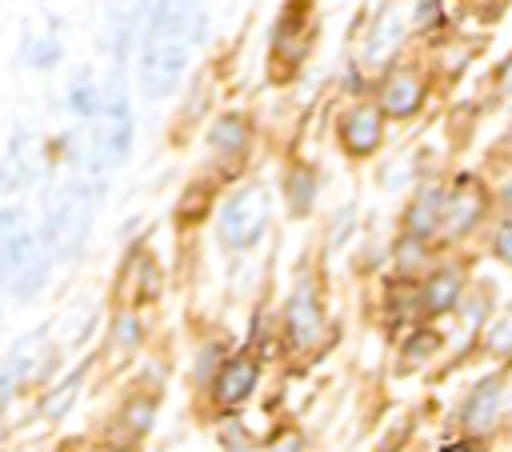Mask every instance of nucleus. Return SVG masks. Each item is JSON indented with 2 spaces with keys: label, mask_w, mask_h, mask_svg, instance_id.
I'll use <instances>...</instances> for the list:
<instances>
[{
  "label": "nucleus",
  "mask_w": 512,
  "mask_h": 452,
  "mask_svg": "<svg viewBox=\"0 0 512 452\" xmlns=\"http://www.w3.org/2000/svg\"><path fill=\"white\" fill-rule=\"evenodd\" d=\"M500 400H504V380H500V376H484V380L468 392V400H464V408H460V428H464L468 436H484V432L496 424V416H500Z\"/></svg>",
  "instance_id": "8"
},
{
  "label": "nucleus",
  "mask_w": 512,
  "mask_h": 452,
  "mask_svg": "<svg viewBox=\"0 0 512 452\" xmlns=\"http://www.w3.org/2000/svg\"><path fill=\"white\" fill-rule=\"evenodd\" d=\"M500 92H504V96L512 100V60H508V64L500 68Z\"/></svg>",
  "instance_id": "25"
},
{
  "label": "nucleus",
  "mask_w": 512,
  "mask_h": 452,
  "mask_svg": "<svg viewBox=\"0 0 512 452\" xmlns=\"http://www.w3.org/2000/svg\"><path fill=\"white\" fill-rule=\"evenodd\" d=\"M152 412H156V400H152V396H136V400L128 404V412H124V420H128V432H132V436L148 432V424H152Z\"/></svg>",
  "instance_id": "19"
},
{
  "label": "nucleus",
  "mask_w": 512,
  "mask_h": 452,
  "mask_svg": "<svg viewBox=\"0 0 512 452\" xmlns=\"http://www.w3.org/2000/svg\"><path fill=\"white\" fill-rule=\"evenodd\" d=\"M96 196L100 192L92 188L88 176H76L64 188H56V196L48 200L44 220H40V240H44L48 256H56V260L80 256V248L92 232V220H96Z\"/></svg>",
  "instance_id": "2"
},
{
  "label": "nucleus",
  "mask_w": 512,
  "mask_h": 452,
  "mask_svg": "<svg viewBox=\"0 0 512 452\" xmlns=\"http://www.w3.org/2000/svg\"><path fill=\"white\" fill-rule=\"evenodd\" d=\"M68 108H72L76 116L96 120V116L104 112V96H100V88H96L92 80H80V84H72V92H68Z\"/></svg>",
  "instance_id": "16"
},
{
  "label": "nucleus",
  "mask_w": 512,
  "mask_h": 452,
  "mask_svg": "<svg viewBox=\"0 0 512 452\" xmlns=\"http://www.w3.org/2000/svg\"><path fill=\"white\" fill-rule=\"evenodd\" d=\"M288 204L292 212H308L312 208V172L308 168H296L292 180H288Z\"/></svg>",
  "instance_id": "17"
},
{
  "label": "nucleus",
  "mask_w": 512,
  "mask_h": 452,
  "mask_svg": "<svg viewBox=\"0 0 512 452\" xmlns=\"http://www.w3.org/2000/svg\"><path fill=\"white\" fill-rule=\"evenodd\" d=\"M420 104H424V80L416 72H392L384 80V88H380V112L384 116L404 120V116H416Z\"/></svg>",
  "instance_id": "11"
},
{
  "label": "nucleus",
  "mask_w": 512,
  "mask_h": 452,
  "mask_svg": "<svg viewBox=\"0 0 512 452\" xmlns=\"http://www.w3.org/2000/svg\"><path fill=\"white\" fill-rule=\"evenodd\" d=\"M76 384H80V376H72V380L52 396V404H44V412H48V416H60V412L72 404V388H76Z\"/></svg>",
  "instance_id": "23"
},
{
  "label": "nucleus",
  "mask_w": 512,
  "mask_h": 452,
  "mask_svg": "<svg viewBox=\"0 0 512 452\" xmlns=\"http://www.w3.org/2000/svg\"><path fill=\"white\" fill-rule=\"evenodd\" d=\"M132 104L128 96L120 92V84L108 88V100H104V112L96 116V128H92V144H88V176L100 180V172L116 168L128 160L132 152Z\"/></svg>",
  "instance_id": "4"
},
{
  "label": "nucleus",
  "mask_w": 512,
  "mask_h": 452,
  "mask_svg": "<svg viewBox=\"0 0 512 452\" xmlns=\"http://www.w3.org/2000/svg\"><path fill=\"white\" fill-rule=\"evenodd\" d=\"M400 32H404V24H400V16H380L376 20V28H372V36H368V44H364V60L368 64H380V60H388L392 56V48L400 44Z\"/></svg>",
  "instance_id": "15"
},
{
  "label": "nucleus",
  "mask_w": 512,
  "mask_h": 452,
  "mask_svg": "<svg viewBox=\"0 0 512 452\" xmlns=\"http://www.w3.org/2000/svg\"><path fill=\"white\" fill-rule=\"evenodd\" d=\"M500 200H504V208L512 212V176H508V184H504V192H500Z\"/></svg>",
  "instance_id": "26"
},
{
  "label": "nucleus",
  "mask_w": 512,
  "mask_h": 452,
  "mask_svg": "<svg viewBox=\"0 0 512 452\" xmlns=\"http://www.w3.org/2000/svg\"><path fill=\"white\" fill-rule=\"evenodd\" d=\"M48 280V248L24 224L20 208L0 212V284L16 300H32Z\"/></svg>",
  "instance_id": "3"
},
{
  "label": "nucleus",
  "mask_w": 512,
  "mask_h": 452,
  "mask_svg": "<svg viewBox=\"0 0 512 452\" xmlns=\"http://www.w3.org/2000/svg\"><path fill=\"white\" fill-rule=\"evenodd\" d=\"M380 136H384V112L380 108H368V104H356L344 112L340 120V144L352 152V156H368L380 148Z\"/></svg>",
  "instance_id": "9"
},
{
  "label": "nucleus",
  "mask_w": 512,
  "mask_h": 452,
  "mask_svg": "<svg viewBox=\"0 0 512 452\" xmlns=\"http://www.w3.org/2000/svg\"><path fill=\"white\" fill-rule=\"evenodd\" d=\"M284 332H288V344L296 352H308L320 344L324 336V308H320V296H316V284L312 280H300L288 296V308H284Z\"/></svg>",
  "instance_id": "6"
},
{
  "label": "nucleus",
  "mask_w": 512,
  "mask_h": 452,
  "mask_svg": "<svg viewBox=\"0 0 512 452\" xmlns=\"http://www.w3.org/2000/svg\"><path fill=\"white\" fill-rule=\"evenodd\" d=\"M144 12V32L136 40V84L148 100H160L180 84L192 48L208 32V16L200 4H152Z\"/></svg>",
  "instance_id": "1"
},
{
  "label": "nucleus",
  "mask_w": 512,
  "mask_h": 452,
  "mask_svg": "<svg viewBox=\"0 0 512 452\" xmlns=\"http://www.w3.org/2000/svg\"><path fill=\"white\" fill-rule=\"evenodd\" d=\"M0 288H4V284H0Z\"/></svg>",
  "instance_id": "27"
},
{
  "label": "nucleus",
  "mask_w": 512,
  "mask_h": 452,
  "mask_svg": "<svg viewBox=\"0 0 512 452\" xmlns=\"http://www.w3.org/2000/svg\"><path fill=\"white\" fill-rule=\"evenodd\" d=\"M304 448V436L300 432H292V428H284L272 444H268V452H300Z\"/></svg>",
  "instance_id": "24"
},
{
  "label": "nucleus",
  "mask_w": 512,
  "mask_h": 452,
  "mask_svg": "<svg viewBox=\"0 0 512 452\" xmlns=\"http://www.w3.org/2000/svg\"><path fill=\"white\" fill-rule=\"evenodd\" d=\"M208 140H212V152H216V156L236 160V156L248 152V124H244L240 116H220V120L212 124Z\"/></svg>",
  "instance_id": "14"
},
{
  "label": "nucleus",
  "mask_w": 512,
  "mask_h": 452,
  "mask_svg": "<svg viewBox=\"0 0 512 452\" xmlns=\"http://www.w3.org/2000/svg\"><path fill=\"white\" fill-rule=\"evenodd\" d=\"M460 292H464V276L460 268H440L424 280V292H420V308L424 312H448L452 304H460Z\"/></svg>",
  "instance_id": "13"
},
{
  "label": "nucleus",
  "mask_w": 512,
  "mask_h": 452,
  "mask_svg": "<svg viewBox=\"0 0 512 452\" xmlns=\"http://www.w3.org/2000/svg\"><path fill=\"white\" fill-rule=\"evenodd\" d=\"M256 376H260V368H256L252 356H232V360H224L220 372H216V384H212L216 404H220V408H232V404L248 400L252 388H256Z\"/></svg>",
  "instance_id": "10"
},
{
  "label": "nucleus",
  "mask_w": 512,
  "mask_h": 452,
  "mask_svg": "<svg viewBox=\"0 0 512 452\" xmlns=\"http://www.w3.org/2000/svg\"><path fill=\"white\" fill-rule=\"evenodd\" d=\"M112 340H116L120 352H132V348L140 344V320H136L132 312L116 316V324H112V332H108V344H112Z\"/></svg>",
  "instance_id": "18"
},
{
  "label": "nucleus",
  "mask_w": 512,
  "mask_h": 452,
  "mask_svg": "<svg viewBox=\"0 0 512 452\" xmlns=\"http://www.w3.org/2000/svg\"><path fill=\"white\" fill-rule=\"evenodd\" d=\"M404 228H408L412 240H424V244H428L432 232L444 228V192H440L436 184H424V188H420V196H416L412 208L404 212Z\"/></svg>",
  "instance_id": "12"
},
{
  "label": "nucleus",
  "mask_w": 512,
  "mask_h": 452,
  "mask_svg": "<svg viewBox=\"0 0 512 452\" xmlns=\"http://www.w3.org/2000/svg\"><path fill=\"white\" fill-rule=\"evenodd\" d=\"M492 252L504 260V264H512V220H504L500 228H496V240H492Z\"/></svg>",
  "instance_id": "22"
},
{
  "label": "nucleus",
  "mask_w": 512,
  "mask_h": 452,
  "mask_svg": "<svg viewBox=\"0 0 512 452\" xmlns=\"http://www.w3.org/2000/svg\"><path fill=\"white\" fill-rule=\"evenodd\" d=\"M424 252H428V244H424V240H412V236H404V240H400V252H396V264H400V272H404V276H412V272H416V264L424 260Z\"/></svg>",
  "instance_id": "20"
},
{
  "label": "nucleus",
  "mask_w": 512,
  "mask_h": 452,
  "mask_svg": "<svg viewBox=\"0 0 512 452\" xmlns=\"http://www.w3.org/2000/svg\"><path fill=\"white\" fill-rule=\"evenodd\" d=\"M24 56H28V64H36V68H52V64L60 60V44H56V40H32Z\"/></svg>",
  "instance_id": "21"
},
{
  "label": "nucleus",
  "mask_w": 512,
  "mask_h": 452,
  "mask_svg": "<svg viewBox=\"0 0 512 452\" xmlns=\"http://www.w3.org/2000/svg\"><path fill=\"white\" fill-rule=\"evenodd\" d=\"M484 208H488V196H484L480 180H476V176H460L456 188L444 196V236H448V240L468 236V232L480 224Z\"/></svg>",
  "instance_id": "7"
},
{
  "label": "nucleus",
  "mask_w": 512,
  "mask_h": 452,
  "mask_svg": "<svg viewBox=\"0 0 512 452\" xmlns=\"http://www.w3.org/2000/svg\"><path fill=\"white\" fill-rule=\"evenodd\" d=\"M272 220V196L264 184H244L220 208V240L228 248H252Z\"/></svg>",
  "instance_id": "5"
}]
</instances>
